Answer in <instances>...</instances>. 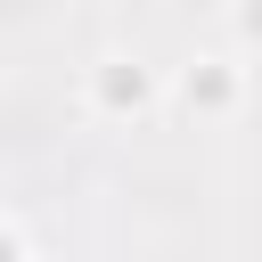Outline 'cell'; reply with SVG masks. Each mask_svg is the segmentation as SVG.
<instances>
[{"mask_svg":"<svg viewBox=\"0 0 262 262\" xmlns=\"http://www.w3.org/2000/svg\"><path fill=\"white\" fill-rule=\"evenodd\" d=\"M229 33H237L246 49H262V0H237V8H229Z\"/></svg>","mask_w":262,"mask_h":262,"instance_id":"3","label":"cell"},{"mask_svg":"<svg viewBox=\"0 0 262 262\" xmlns=\"http://www.w3.org/2000/svg\"><path fill=\"white\" fill-rule=\"evenodd\" d=\"M82 106H90L98 123H147V115L164 106V74H156L147 57H131V49H106V57H90V74H82Z\"/></svg>","mask_w":262,"mask_h":262,"instance_id":"1","label":"cell"},{"mask_svg":"<svg viewBox=\"0 0 262 262\" xmlns=\"http://www.w3.org/2000/svg\"><path fill=\"white\" fill-rule=\"evenodd\" d=\"M25 254H33V229H25V221H8V213H0V262H25Z\"/></svg>","mask_w":262,"mask_h":262,"instance_id":"4","label":"cell"},{"mask_svg":"<svg viewBox=\"0 0 262 262\" xmlns=\"http://www.w3.org/2000/svg\"><path fill=\"white\" fill-rule=\"evenodd\" d=\"M172 98H180L196 123H229V115L246 106V66H237V57H221V49H205V57H188V66H180Z\"/></svg>","mask_w":262,"mask_h":262,"instance_id":"2","label":"cell"}]
</instances>
